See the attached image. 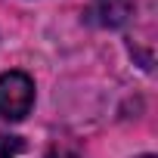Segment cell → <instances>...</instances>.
<instances>
[{"label":"cell","instance_id":"cell-1","mask_svg":"<svg viewBox=\"0 0 158 158\" xmlns=\"http://www.w3.org/2000/svg\"><path fill=\"white\" fill-rule=\"evenodd\" d=\"M34 106V84L22 71H6L0 74V118L6 121H22Z\"/></svg>","mask_w":158,"mask_h":158},{"label":"cell","instance_id":"cell-2","mask_svg":"<svg viewBox=\"0 0 158 158\" xmlns=\"http://www.w3.org/2000/svg\"><path fill=\"white\" fill-rule=\"evenodd\" d=\"M133 16L130 0H90L87 3V22L96 28H121Z\"/></svg>","mask_w":158,"mask_h":158},{"label":"cell","instance_id":"cell-3","mask_svg":"<svg viewBox=\"0 0 158 158\" xmlns=\"http://www.w3.org/2000/svg\"><path fill=\"white\" fill-rule=\"evenodd\" d=\"M22 152V139L19 136H3L0 133V158H16Z\"/></svg>","mask_w":158,"mask_h":158},{"label":"cell","instance_id":"cell-4","mask_svg":"<svg viewBox=\"0 0 158 158\" xmlns=\"http://www.w3.org/2000/svg\"><path fill=\"white\" fill-rule=\"evenodd\" d=\"M47 158H81V155H74V152H68V149H56V152H50Z\"/></svg>","mask_w":158,"mask_h":158}]
</instances>
